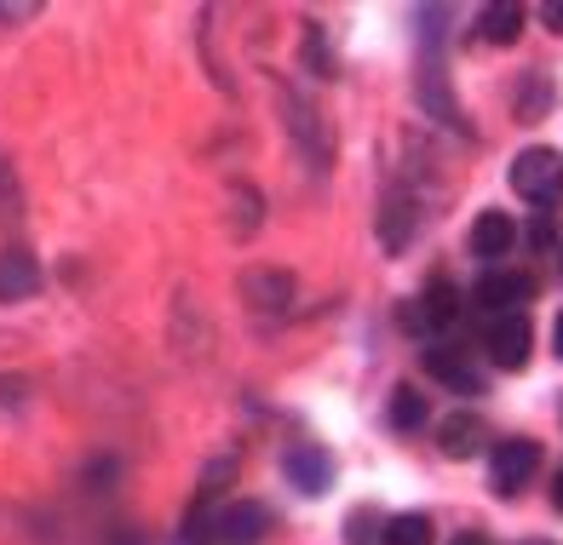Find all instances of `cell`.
<instances>
[{
    "mask_svg": "<svg viewBox=\"0 0 563 545\" xmlns=\"http://www.w3.org/2000/svg\"><path fill=\"white\" fill-rule=\"evenodd\" d=\"M511 190L534 207H558L563 201V155L547 144H529L518 162H511Z\"/></svg>",
    "mask_w": 563,
    "mask_h": 545,
    "instance_id": "obj_1",
    "label": "cell"
},
{
    "mask_svg": "<svg viewBox=\"0 0 563 545\" xmlns=\"http://www.w3.org/2000/svg\"><path fill=\"white\" fill-rule=\"evenodd\" d=\"M534 465H541V448L529 436H506V443H495V459H489V488L500 500H511L534 477Z\"/></svg>",
    "mask_w": 563,
    "mask_h": 545,
    "instance_id": "obj_2",
    "label": "cell"
},
{
    "mask_svg": "<svg viewBox=\"0 0 563 545\" xmlns=\"http://www.w3.org/2000/svg\"><path fill=\"white\" fill-rule=\"evenodd\" d=\"M472 299L483 304V310H495V316H511V310H523L529 299H534V276L529 270H489L472 288Z\"/></svg>",
    "mask_w": 563,
    "mask_h": 545,
    "instance_id": "obj_3",
    "label": "cell"
},
{
    "mask_svg": "<svg viewBox=\"0 0 563 545\" xmlns=\"http://www.w3.org/2000/svg\"><path fill=\"white\" fill-rule=\"evenodd\" d=\"M483 345H489L495 368H523V362H529V316H523V310H511V316H489Z\"/></svg>",
    "mask_w": 563,
    "mask_h": 545,
    "instance_id": "obj_4",
    "label": "cell"
},
{
    "mask_svg": "<svg viewBox=\"0 0 563 545\" xmlns=\"http://www.w3.org/2000/svg\"><path fill=\"white\" fill-rule=\"evenodd\" d=\"M271 505H260V500H242V505H230V511H219V523H213V534L224 540V545H253V540H265L271 534Z\"/></svg>",
    "mask_w": 563,
    "mask_h": 545,
    "instance_id": "obj_5",
    "label": "cell"
},
{
    "mask_svg": "<svg viewBox=\"0 0 563 545\" xmlns=\"http://www.w3.org/2000/svg\"><path fill=\"white\" fill-rule=\"evenodd\" d=\"M282 477H288L299 494H322L328 477H334V465H328V454L317 443H294L288 454H282Z\"/></svg>",
    "mask_w": 563,
    "mask_h": 545,
    "instance_id": "obj_6",
    "label": "cell"
},
{
    "mask_svg": "<svg viewBox=\"0 0 563 545\" xmlns=\"http://www.w3.org/2000/svg\"><path fill=\"white\" fill-rule=\"evenodd\" d=\"M472 253L477 258H506L511 253V242H518V224H511V213H500V207H489V213H477V224H472Z\"/></svg>",
    "mask_w": 563,
    "mask_h": 545,
    "instance_id": "obj_7",
    "label": "cell"
},
{
    "mask_svg": "<svg viewBox=\"0 0 563 545\" xmlns=\"http://www.w3.org/2000/svg\"><path fill=\"white\" fill-rule=\"evenodd\" d=\"M41 288V265L23 247H7L0 253V304H18Z\"/></svg>",
    "mask_w": 563,
    "mask_h": 545,
    "instance_id": "obj_8",
    "label": "cell"
},
{
    "mask_svg": "<svg viewBox=\"0 0 563 545\" xmlns=\"http://www.w3.org/2000/svg\"><path fill=\"white\" fill-rule=\"evenodd\" d=\"M426 374L443 379L449 391H460V397H483V379L466 368V356H454L449 345H431V351H426Z\"/></svg>",
    "mask_w": 563,
    "mask_h": 545,
    "instance_id": "obj_9",
    "label": "cell"
},
{
    "mask_svg": "<svg viewBox=\"0 0 563 545\" xmlns=\"http://www.w3.org/2000/svg\"><path fill=\"white\" fill-rule=\"evenodd\" d=\"M477 30H483V41H495V46H511V41L523 35V7H483Z\"/></svg>",
    "mask_w": 563,
    "mask_h": 545,
    "instance_id": "obj_10",
    "label": "cell"
},
{
    "mask_svg": "<svg viewBox=\"0 0 563 545\" xmlns=\"http://www.w3.org/2000/svg\"><path fill=\"white\" fill-rule=\"evenodd\" d=\"M483 448V420H472V413H454V420L443 425V454L449 459H466Z\"/></svg>",
    "mask_w": 563,
    "mask_h": 545,
    "instance_id": "obj_11",
    "label": "cell"
},
{
    "mask_svg": "<svg viewBox=\"0 0 563 545\" xmlns=\"http://www.w3.org/2000/svg\"><path fill=\"white\" fill-rule=\"evenodd\" d=\"M431 516L426 511H402V516H391L386 523V534H379V545H431Z\"/></svg>",
    "mask_w": 563,
    "mask_h": 545,
    "instance_id": "obj_12",
    "label": "cell"
},
{
    "mask_svg": "<svg viewBox=\"0 0 563 545\" xmlns=\"http://www.w3.org/2000/svg\"><path fill=\"white\" fill-rule=\"evenodd\" d=\"M460 316V293L449 288V281H431V293H426V310H420V322L431 327H449Z\"/></svg>",
    "mask_w": 563,
    "mask_h": 545,
    "instance_id": "obj_13",
    "label": "cell"
},
{
    "mask_svg": "<svg viewBox=\"0 0 563 545\" xmlns=\"http://www.w3.org/2000/svg\"><path fill=\"white\" fill-rule=\"evenodd\" d=\"M391 425L397 431H420L426 425V397L415 391V385H402V391L391 397Z\"/></svg>",
    "mask_w": 563,
    "mask_h": 545,
    "instance_id": "obj_14",
    "label": "cell"
},
{
    "mask_svg": "<svg viewBox=\"0 0 563 545\" xmlns=\"http://www.w3.org/2000/svg\"><path fill=\"white\" fill-rule=\"evenodd\" d=\"M529 242H534V247H552V219L534 224V230H529Z\"/></svg>",
    "mask_w": 563,
    "mask_h": 545,
    "instance_id": "obj_15",
    "label": "cell"
},
{
    "mask_svg": "<svg viewBox=\"0 0 563 545\" xmlns=\"http://www.w3.org/2000/svg\"><path fill=\"white\" fill-rule=\"evenodd\" d=\"M541 18H547V23H552V30L563 35V0H552V7H541Z\"/></svg>",
    "mask_w": 563,
    "mask_h": 545,
    "instance_id": "obj_16",
    "label": "cell"
},
{
    "mask_svg": "<svg viewBox=\"0 0 563 545\" xmlns=\"http://www.w3.org/2000/svg\"><path fill=\"white\" fill-rule=\"evenodd\" d=\"M552 351H558V362H563V310H558V322H552Z\"/></svg>",
    "mask_w": 563,
    "mask_h": 545,
    "instance_id": "obj_17",
    "label": "cell"
},
{
    "mask_svg": "<svg viewBox=\"0 0 563 545\" xmlns=\"http://www.w3.org/2000/svg\"><path fill=\"white\" fill-rule=\"evenodd\" d=\"M454 545H489V534H460Z\"/></svg>",
    "mask_w": 563,
    "mask_h": 545,
    "instance_id": "obj_18",
    "label": "cell"
},
{
    "mask_svg": "<svg viewBox=\"0 0 563 545\" xmlns=\"http://www.w3.org/2000/svg\"><path fill=\"white\" fill-rule=\"evenodd\" d=\"M552 505L563 511V471H558V482H552Z\"/></svg>",
    "mask_w": 563,
    "mask_h": 545,
    "instance_id": "obj_19",
    "label": "cell"
},
{
    "mask_svg": "<svg viewBox=\"0 0 563 545\" xmlns=\"http://www.w3.org/2000/svg\"><path fill=\"white\" fill-rule=\"evenodd\" d=\"M558 276H563V247H558Z\"/></svg>",
    "mask_w": 563,
    "mask_h": 545,
    "instance_id": "obj_20",
    "label": "cell"
},
{
    "mask_svg": "<svg viewBox=\"0 0 563 545\" xmlns=\"http://www.w3.org/2000/svg\"><path fill=\"white\" fill-rule=\"evenodd\" d=\"M523 545H552V540H523Z\"/></svg>",
    "mask_w": 563,
    "mask_h": 545,
    "instance_id": "obj_21",
    "label": "cell"
}]
</instances>
